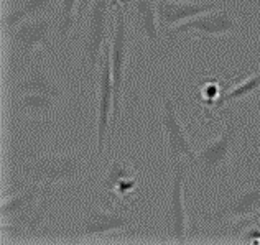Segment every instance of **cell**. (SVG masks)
<instances>
[{"instance_id":"obj_1","label":"cell","mask_w":260,"mask_h":245,"mask_svg":"<svg viewBox=\"0 0 260 245\" xmlns=\"http://www.w3.org/2000/svg\"><path fill=\"white\" fill-rule=\"evenodd\" d=\"M89 171V160L84 153H58V155H30L20 163V178L28 185L51 188L54 185H68L83 180Z\"/></svg>"},{"instance_id":"obj_2","label":"cell","mask_w":260,"mask_h":245,"mask_svg":"<svg viewBox=\"0 0 260 245\" xmlns=\"http://www.w3.org/2000/svg\"><path fill=\"white\" fill-rule=\"evenodd\" d=\"M114 4V25L111 33V69L114 84V111L112 124L122 115V99H124L125 86V67L128 61L130 48V25L127 17V7L120 0H112Z\"/></svg>"},{"instance_id":"obj_3","label":"cell","mask_w":260,"mask_h":245,"mask_svg":"<svg viewBox=\"0 0 260 245\" xmlns=\"http://www.w3.org/2000/svg\"><path fill=\"white\" fill-rule=\"evenodd\" d=\"M112 9V0H92L89 7L81 38V69L86 79L94 76L99 69V61L109 31V15Z\"/></svg>"},{"instance_id":"obj_4","label":"cell","mask_w":260,"mask_h":245,"mask_svg":"<svg viewBox=\"0 0 260 245\" xmlns=\"http://www.w3.org/2000/svg\"><path fill=\"white\" fill-rule=\"evenodd\" d=\"M237 135L239 122L232 119L213 142H209L200 152H196L194 161L191 165H194L203 180L211 181L228 173V169L232 165V160H234Z\"/></svg>"},{"instance_id":"obj_5","label":"cell","mask_w":260,"mask_h":245,"mask_svg":"<svg viewBox=\"0 0 260 245\" xmlns=\"http://www.w3.org/2000/svg\"><path fill=\"white\" fill-rule=\"evenodd\" d=\"M137 226V217L130 213L120 209L99 207V206H86L81 213L78 224L70 234L74 239H86V237H98L122 230H134Z\"/></svg>"},{"instance_id":"obj_6","label":"cell","mask_w":260,"mask_h":245,"mask_svg":"<svg viewBox=\"0 0 260 245\" xmlns=\"http://www.w3.org/2000/svg\"><path fill=\"white\" fill-rule=\"evenodd\" d=\"M10 31V45L18 61L28 59L38 48H48L53 33H56V17L45 15L26 18L13 26Z\"/></svg>"},{"instance_id":"obj_7","label":"cell","mask_w":260,"mask_h":245,"mask_svg":"<svg viewBox=\"0 0 260 245\" xmlns=\"http://www.w3.org/2000/svg\"><path fill=\"white\" fill-rule=\"evenodd\" d=\"M260 214V183L241 188L228 199L203 216V222L208 226H219L225 222H236Z\"/></svg>"},{"instance_id":"obj_8","label":"cell","mask_w":260,"mask_h":245,"mask_svg":"<svg viewBox=\"0 0 260 245\" xmlns=\"http://www.w3.org/2000/svg\"><path fill=\"white\" fill-rule=\"evenodd\" d=\"M239 30H241V22L231 12L211 10L163 31V37L168 42H175L178 37L194 31L201 37H222L229 35V33H236Z\"/></svg>"},{"instance_id":"obj_9","label":"cell","mask_w":260,"mask_h":245,"mask_svg":"<svg viewBox=\"0 0 260 245\" xmlns=\"http://www.w3.org/2000/svg\"><path fill=\"white\" fill-rule=\"evenodd\" d=\"M161 128L165 132L167 140V155L170 163H176L180 160L194 161L196 152L191 147V142L184 132L183 124L178 117L176 104L170 96L161 97Z\"/></svg>"},{"instance_id":"obj_10","label":"cell","mask_w":260,"mask_h":245,"mask_svg":"<svg viewBox=\"0 0 260 245\" xmlns=\"http://www.w3.org/2000/svg\"><path fill=\"white\" fill-rule=\"evenodd\" d=\"M114 111L111 46H104L98 69V155H102Z\"/></svg>"},{"instance_id":"obj_11","label":"cell","mask_w":260,"mask_h":245,"mask_svg":"<svg viewBox=\"0 0 260 245\" xmlns=\"http://www.w3.org/2000/svg\"><path fill=\"white\" fill-rule=\"evenodd\" d=\"M173 168V180L172 189H170V230H172V239L178 243L188 242L189 235V222L186 207H184V181L188 174V160H180L172 165Z\"/></svg>"},{"instance_id":"obj_12","label":"cell","mask_w":260,"mask_h":245,"mask_svg":"<svg viewBox=\"0 0 260 245\" xmlns=\"http://www.w3.org/2000/svg\"><path fill=\"white\" fill-rule=\"evenodd\" d=\"M137 189H139L137 169L122 158L114 160L101 183V191L104 193L107 206L111 207L115 199L134 194Z\"/></svg>"},{"instance_id":"obj_13","label":"cell","mask_w":260,"mask_h":245,"mask_svg":"<svg viewBox=\"0 0 260 245\" xmlns=\"http://www.w3.org/2000/svg\"><path fill=\"white\" fill-rule=\"evenodd\" d=\"M12 94H43L63 100L66 97V89L46 66L35 64L13 83Z\"/></svg>"},{"instance_id":"obj_14","label":"cell","mask_w":260,"mask_h":245,"mask_svg":"<svg viewBox=\"0 0 260 245\" xmlns=\"http://www.w3.org/2000/svg\"><path fill=\"white\" fill-rule=\"evenodd\" d=\"M219 7V2H193V0H156V15L161 33L186 20L211 12Z\"/></svg>"},{"instance_id":"obj_15","label":"cell","mask_w":260,"mask_h":245,"mask_svg":"<svg viewBox=\"0 0 260 245\" xmlns=\"http://www.w3.org/2000/svg\"><path fill=\"white\" fill-rule=\"evenodd\" d=\"M50 206L51 201L48 193L30 207H26L15 217L2 222V234L10 235H35L40 232L43 224L50 217Z\"/></svg>"},{"instance_id":"obj_16","label":"cell","mask_w":260,"mask_h":245,"mask_svg":"<svg viewBox=\"0 0 260 245\" xmlns=\"http://www.w3.org/2000/svg\"><path fill=\"white\" fill-rule=\"evenodd\" d=\"M132 22L150 48H158L163 33L156 15V0H132Z\"/></svg>"},{"instance_id":"obj_17","label":"cell","mask_w":260,"mask_h":245,"mask_svg":"<svg viewBox=\"0 0 260 245\" xmlns=\"http://www.w3.org/2000/svg\"><path fill=\"white\" fill-rule=\"evenodd\" d=\"M58 99L43 94H12V112L26 119H48L58 112Z\"/></svg>"},{"instance_id":"obj_18","label":"cell","mask_w":260,"mask_h":245,"mask_svg":"<svg viewBox=\"0 0 260 245\" xmlns=\"http://www.w3.org/2000/svg\"><path fill=\"white\" fill-rule=\"evenodd\" d=\"M56 2H59V0H22L18 5H15L4 15V28L9 31L26 18L45 15V13H48V9L54 7Z\"/></svg>"},{"instance_id":"obj_19","label":"cell","mask_w":260,"mask_h":245,"mask_svg":"<svg viewBox=\"0 0 260 245\" xmlns=\"http://www.w3.org/2000/svg\"><path fill=\"white\" fill-rule=\"evenodd\" d=\"M48 189L50 188H45V186H40V185H28V188H26L25 191L4 199L2 209H0L2 221L12 219V217H15L17 214H20L26 207H30L31 204L40 201L48 193Z\"/></svg>"},{"instance_id":"obj_20","label":"cell","mask_w":260,"mask_h":245,"mask_svg":"<svg viewBox=\"0 0 260 245\" xmlns=\"http://www.w3.org/2000/svg\"><path fill=\"white\" fill-rule=\"evenodd\" d=\"M81 0H59L56 12V33L54 40L63 45L71 37V33L76 26V12Z\"/></svg>"},{"instance_id":"obj_21","label":"cell","mask_w":260,"mask_h":245,"mask_svg":"<svg viewBox=\"0 0 260 245\" xmlns=\"http://www.w3.org/2000/svg\"><path fill=\"white\" fill-rule=\"evenodd\" d=\"M260 89V71L252 74V76L245 78L242 81H239L237 84H234L232 87H229L228 91L222 92L221 96H219V99L214 102V109H221L224 106L231 104V102L234 100H239V99H244L250 96V94H254Z\"/></svg>"},{"instance_id":"obj_22","label":"cell","mask_w":260,"mask_h":245,"mask_svg":"<svg viewBox=\"0 0 260 245\" xmlns=\"http://www.w3.org/2000/svg\"><path fill=\"white\" fill-rule=\"evenodd\" d=\"M221 94H222L221 87H219L216 81H209V83H206L201 87V99L204 104H208V106H214V102L219 99Z\"/></svg>"},{"instance_id":"obj_23","label":"cell","mask_w":260,"mask_h":245,"mask_svg":"<svg viewBox=\"0 0 260 245\" xmlns=\"http://www.w3.org/2000/svg\"><path fill=\"white\" fill-rule=\"evenodd\" d=\"M189 2H191V0H189Z\"/></svg>"}]
</instances>
